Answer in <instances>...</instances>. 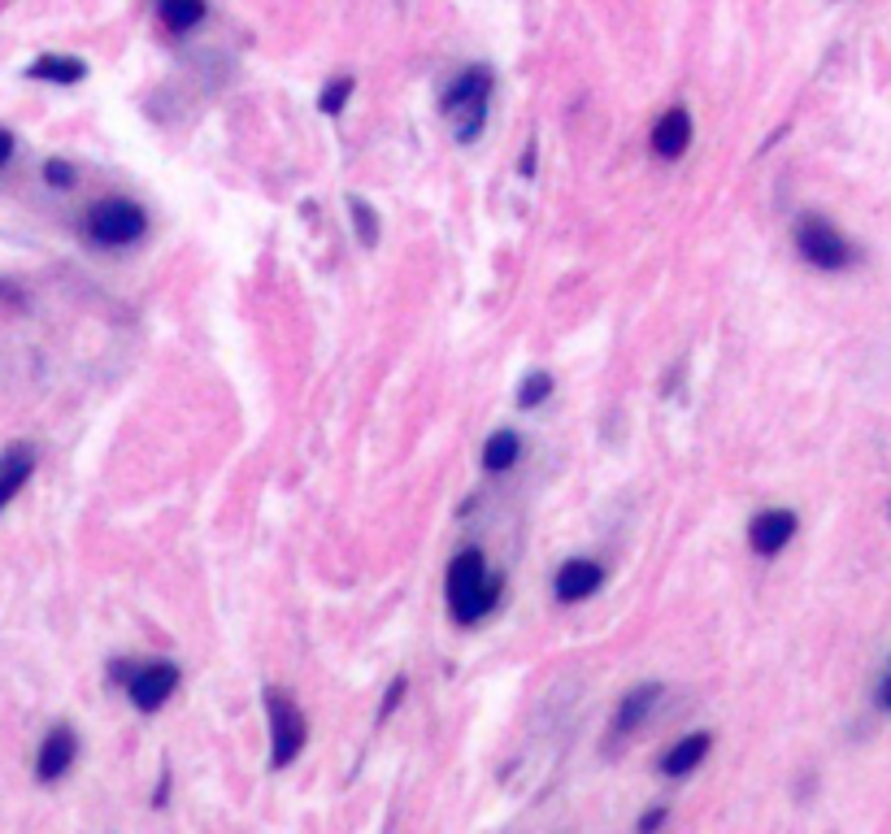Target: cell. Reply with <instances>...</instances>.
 <instances>
[{
  "instance_id": "cb8c5ba5",
  "label": "cell",
  "mask_w": 891,
  "mask_h": 834,
  "mask_svg": "<svg viewBox=\"0 0 891 834\" xmlns=\"http://www.w3.org/2000/svg\"><path fill=\"white\" fill-rule=\"evenodd\" d=\"M879 704H883V709H891V674L883 678V686H879Z\"/></svg>"
},
{
  "instance_id": "6da1fadb",
  "label": "cell",
  "mask_w": 891,
  "mask_h": 834,
  "mask_svg": "<svg viewBox=\"0 0 891 834\" xmlns=\"http://www.w3.org/2000/svg\"><path fill=\"white\" fill-rule=\"evenodd\" d=\"M500 591H505V578L487 570V557L478 548H466L462 557H453L448 578H444V600H448V613L457 626L483 622L496 609Z\"/></svg>"
},
{
  "instance_id": "30bf717a",
  "label": "cell",
  "mask_w": 891,
  "mask_h": 834,
  "mask_svg": "<svg viewBox=\"0 0 891 834\" xmlns=\"http://www.w3.org/2000/svg\"><path fill=\"white\" fill-rule=\"evenodd\" d=\"M652 153L661 156V161H679L687 149H691V113L675 104V109H666L661 118H657V126H652Z\"/></svg>"
},
{
  "instance_id": "44dd1931",
  "label": "cell",
  "mask_w": 891,
  "mask_h": 834,
  "mask_svg": "<svg viewBox=\"0 0 891 834\" xmlns=\"http://www.w3.org/2000/svg\"><path fill=\"white\" fill-rule=\"evenodd\" d=\"M401 700H405V678H396V682L387 686V695H383V709H378V718L387 722V718H392V713L401 709Z\"/></svg>"
},
{
  "instance_id": "4fadbf2b",
  "label": "cell",
  "mask_w": 891,
  "mask_h": 834,
  "mask_svg": "<svg viewBox=\"0 0 891 834\" xmlns=\"http://www.w3.org/2000/svg\"><path fill=\"white\" fill-rule=\"evenodd\" d=\"M27 79H40V83H61V88H70V83H83V79H88V61H83V57L44 52V57H36V61L27 65Z\"/></svg>"
},
{
  "instance_id": "d6986e66",
  "label": "cell",
  "mask_w": 891,
  "mask_h": 834,
  "mask_svg": "<svg viewBox=\"0 0 891 834\" xmlns=\"http://www.w3.org/2000/svg\"><path fill=\"white\" fill-rule=\"evenodd\" d=\"M553 396V374H530L518 387V409H539Z\"/></svg>"
},
{
  "instance_id": "ba28073f",
  "label": "cell",
  "mask_w": 891,
  "mask_h": 834,
  "mask_svg": "<svg viewBox=\"0 0 891 834\" xmlns=\"http://www.w3.org/2000/svg\"><path fill=\"white\" fill-rule=\"evenodd\" d=\"M600 587H605V566L591 561V557H570L553 578V591H557L561 604H578V600L596 596Z\"/></svg>"
},
{
  "instance_id": "e0dca14e",
  "label": "cell",
  "mask_w": 891,
  "mask_h": 834,
  "mask_svg": "<svg viewBox=\"0 0 891 834\" xmlns=\"http://www.w3.org/2000/svg\"><path fill=\"white\" fill-rule=\"evenodd\" d=\"M348 213H353V226H357V240L374 248L378 244V217H374V208L362 201V196H348Z\"/></svg>"
},
{
  "instance_id": "5bb4252c",
  "label": "cell",
  "mask_w": 891,
  "mask_h": 834,
  "mask_svg": "<svg viewBox=\"0 0 891 834\" xmlns=\"http://www.w3.org/2000/svg\"><path fill=\"white\" fill-rule=\"evenodd\" d=\"M478 461L487 474H505V469H514L523 461V435L518 430H492L487 435V444H483V452H478Z\"/></svg>"
},
{
  "instance_id": "9c48e42d",
  "label": "cell",
  "mask_w": 891,
  "mask_h": 834,
  "mask_svg": "<svg viewBox=\"0 0 891 834\" xmlns=\"http://www.w3.org/2000/svg\"><path fill=\"white\" fill-rule=\"evenodd\" d=\"M74 756H79V734L70 726H53L44 734V743H40V756H36V779L40 782H57L70 774V765H74Z\"/></svg>"
},
{
  "instance_id": "7c38bea8",
  "label": "cell",
  "mask_w": 891,
  "mask_h": 834,
  "mask_svg": "<svg viewBox=\"0 0 891 834\" xmlns=\"http://www.w3.org/2000/svg\"><path fill=\"white\" fill-rule=\"evenodd\" d=\"M709 747H713V734H709V730H691V734H682L679 743L661 756V774H666V779H682V774H691L696 765H705Z\"/></svg>"
},
{
  "instance_id": "ac0fdd59",
  "label": "cell",
  "mask_w": 891,
  "mask_h": 834,
  "mask_svg": "<svg viewBox=\"0 0 891 834\" xmlns=\"http://www.w3.org/2000/svg\"><path fill=\"white\" fill-rule=\"evenodd\" d=\"M353 88H357V79H353V74H340V79H331V83L322 88V96H317V109H322V113H340V109L348 104V96H353Z\"/></svg>"
},
{
  "instance_id": "277c9868",
  "label": "cell",
  "mask_w": 891,
  "mask_h": 834,
  "mask_svg": "<svg viewBox=\"0 0 891 834\" xmlns=\"http://www.w3.org/2000/svg\"><path fill=\"white\" fill-rule=\"evenodd\" d=\"M265 718H270V765L287 770L305 752V739H310L305 713L283 691H265Z\"/></svg>"
},
{
  "instance_id": "7402d4cb",
  "label": "cell",
  "mask_w": 891,
  "mask_h": 834,
  "mask_svg": "<svg viewBox=\"0 0 891 834\" xmlns=\"http://www.w3.org/2000/svg\"><path fill=\"white\" fill-rule=\"evenodd\" d=\"M661 822H666V808H652V813H644V817H639V831H657Z\"/></svg>"
},
{
  "instance_id": "8fae6325",
  "label": "cell",
  "mask_w": 891,
  "mask_h": 834,
  "mask_svg": "<svg viewBox=\"0 0 891 834\" xmlns=\"http://www.w3.org/2000/svg\"><path fill=\"white\" fill-rule=\"evenodd\" d=\"M657 695H661V686L657 682H644V686H635L627 691L622 700H618V709H614V722H609V739H630L635 730L644 726V718L657 709Z\"/></svg>"
},
{
  "instance_id": "5b68a950",
  "label": "cell",
  "mask_w": 891,
  "mask_h": 834,
  "mask_svg": "<svg viewBox=\"0 0 891 834\" xmlns=\"http://www.w3.org/2000/svg\"><path fill=\"white\" fill-rule=\"evenodd\" d=\"M796 253L809 261L813 269H827V274L848 269L852 257H857L852 244L839 235L827 217H818V213H804V217L796 222Z\"/></svg>"
},
{
  "instance_id": "ffe728a7",
  "label": "cell",
  "mask_w": 891,
  "mask_h": 834,
  "mask_svg": "<svg viewBox=\"0 0 891 834\" xmlns=\"http://www.w3.org/2000/svg\"><path fill=\"white\" fill-rule=\"evenodd\" d=\"M44 179H49L53 187H70V183H74V165H70V161H49V165H44Z\"/></svg>"
},
{
  "instance_id": "3957f363",
  "label": "cell",
  "mask_w": 891,
  "mask_h": 834,
  "mask_svg": "<svg viewBox=\"0 0 891 834\" xmlns=\"http://www.w3.org/2000/svg\"><path fill=\"white\" fill-rule=\"evenodd\" d=\"M149 235V213L126 201V196H105L88 208V240L101 248H126Z\"/></svg>"
},
{
  "instance_id": "603a6c76",
  "label": "cell",
  "mask_w": 891,
  "mask_h": 834,
  "mask_svg": "<svg viewBox=\"0 0 891 834\" xmlns=\"http://www.w3.org/2000/svg\"><path fill=\"white\" fill-rule=\"evenodd\" d=\"M9 156H13V135L0 131V165H9Z\"/></svg>"
},
{
  "instance_id": "9a60e30c",
  "label": "cell",
  "mask_w": 891,
  "mask_h": 834,
  "mask_svg": "<svg viewBox=\"0 0 891 834\" xmlns=\"http://www.w3.org/2000/svg\"><path fill=\"white\" fill-rule=\"evenodd\" d=\"M31 474H36V452L31 448H13V452L0 457V509L31 482Z\"/></svg>"
},
{
  "instance_id": "52a82bcc",
  "label": "cell",
  "mask_w": 891,
  "mask_h": 834,
  "mask_svg": "<svg viewBox=\"0 0 891 834\" xmlns=\"http://www.w3.org/2000/svg\"><path fill=\"white\" fill-rule=\"evenodd\" d=\"M796 526H800V518L791 509H766V513H757L748 521V548L757 557H779L796 539Z\"/></svg>"
},
{
  "instance_id": "2e32d148",
  "label": "cell",
  "mask_w": 891,
  "mask_h": 834,
  "mask_svg": "<svg viewBox=\"0 0 891 834\" xmlns=\"http://www.w3.org/2000/svg\"><path fill=\"white\" fill-rule=\"evenodd\" d=\"M210 13L205 0H158V18L170 35H188L192 27H201Z\"/></svg>"
},
{
  "instance_id": "7a4b0ae2",
  "label": "cell",
  "mask_w": 891,
  "mask_h": 834,
  "mask_svg": "<svg viewBox=\"0 0 891 834\" xmlns=\"http://www.w3.org/2000/svg\"><path fill=\"white\" fill-rule=\"evenodd\" d=\"M492 88H496V79H492L487 65H466V70L444 88L439 109H444V118H448V126H453V135H457L462 144H474V140L483 135Z\"/></svg>"
},
{
  "instance_id": "8992f818",
  "label": "cell",
  "mask_w": 891,
  "mask_h": 834,
  "mask_svg": "<svg viewBox=\"0 0 891 834\" xmlns=\"http://www.w3.org/2000/svg\"><path fill=\"white\" fill-rule=\"evenodd\" d=\"M179 691V665L170 661H149V665H135L126 674V700L140 709V713H158L165 709V700Z\"/></svg>"
}]
</instances>
